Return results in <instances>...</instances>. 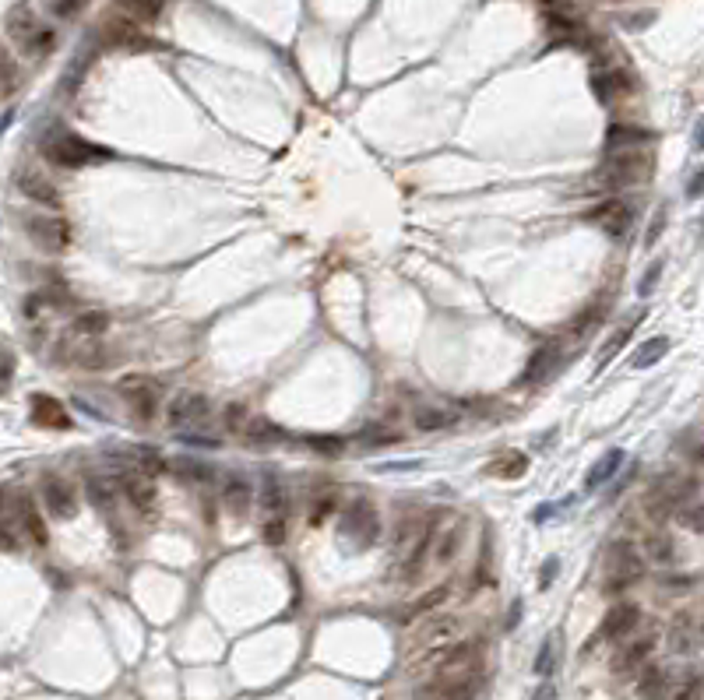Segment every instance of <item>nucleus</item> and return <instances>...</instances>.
<instances>
[{
    "label": "nucleus",
    "mask_w": 704,
    "mask_h": 700,
    "mask_svg": "<svg viewBox=\"0 0 704 700\" xmlns=\"http://www.w3.org/2000/svg\"><path fill=\"white\" fill-rule=\"evenodd\" d=\"M648 556L655 560V563H673V538L665 536V532H655V536H648Z\"/></svg>",
    "instance_id": "obj_43"
},
{
    "label": "nucleus",
    "mask_w": 704,
    "mask_h": 700,
    "mask_svg": "<svg viewBox=\"0 0 704 700\" xmlns=\"http://www.w3.org/2000/svg\"><path fill=\"white\" fill-rule=\"evenodd\" d=\"M11 120H14V110H7V113H4V117H0V134H4V130H7V127H11Z\"/></svg>",
    "instance_id": "obj_61"
},
{
    "label": "nucleus",
    "mask_w": 704,
    "mask_h": 700,
    "mask_svg": "<svg viewBox=\"0 0 704 700\" xmlns=\"http://www.w3.org/2000/svg\"><path fill=\"white\" fill-rule=\"evenodd\" d=\"M71 328L78 331V334H88V338H99L102 331L110 328V317H106L102 310H85V314L75 317V324H71Z\"/></svg>",
    "instance_id": "obj_31"
},
{
    "label": "nucleus",
    "mask_w": 704,
    "mask_h": 700,
    "mask_svg": "<svg viewBox=\"0 0 704 700\" xmlns=\"http://www.w3.org/2000/svg\"><path fill=\"white\" fill-rule=\"evenodd\" d=\"M180 440H183V444H191V447H218V440H215V437H208V433L201 437V433H194V430H183V433H180Z\"/></svg>",
    "instance_id": "obj_51"
},
{
    "label": "nucleus",
    "mask_w": 704,
    "mask_h": 700,
    "mask_svg": "<svg viewBox=\"0 0 704 700\" xmlns=\"http://www.w3.org/2000/svg\"><path fill=\"white\" fill-rule=\"evenodd\" d=\"M637 623H641V609L634 606V602H620V606H613L606 619H602V626H599V634L588 641V648H595L599 641H623V637H630L634 630H637Z\"/></svg>",
    "instance_id": "obj_11"
},
{
    "label": "nucleus",
    "mask_w": 704,
    "mask_h": 700,
    "mask_svg": "<svg viewBox=\"0 0 704 700\" xmlns=\"http://www.w3.org/2000/svg\"><path fill=\"white\" fill-rule=\"evenodd\" d=\"M102 40H106V46H124V49H152L156 46L152 40H145L141 29L127 18H110L106 29H102Z\"/></svg>",
    "instance_id": "obj_17"
},
{
    "label": "nucleus",
    "mask_w": 704,
    "mask_h": 700,
    "mask_svg": "<svg viewBox=\"0 0 704 700\" xmlns=\"http://www.w3.org/2000/svg\"><path fill=\"white\" fill-rule=\"evenodd\" d=\"M673 700H701V672H687V679L676 687Z\"/></svg>",
    "instance_id": "obj_47"
},
{
    "label": "nucleus",
    "mask_w": 704,
    "mask_h": 700,
    "mask_svg": "<svg viewBox=\"0 0 704 700\" xmlns=\"http://www.w3.org/2000/svg\"><path fill=\"white\" fill-rule=\"evenodd\" d=\"M479 655H483V641H461V644H448L441 648L437 655H430L426 665L437 672V676H448V672H461V669H472L479 665Z\"/></svg>",
    "instance_id": "obj_8"
},
{
    "label": "nucleus",
    "mask_w": 704,
    "mask_h": 700,
    "mask_svg": "<svg viewBox=\"0 0 704 700\" xmlns=\"http://www.w3.org/2000/svg\"><path fill=\"white\" fill-rule=\"evenodd\" d=\"M14 545H18V538L11 536V528H7V525H0V549H7V553H11Z\"/></svg>",
    "instance_id": "obj_60"
},
{
    "label": "nucleus",
    "mask_w": 704,
    "mask_h": 700,
    "mask_svg": "<svg viewBox=\"0 0 704 700\" xmlns=\"http://www.w3.org/2000/svg\"><path fill=\"white\" fill-rule=\"evenodd\" d=\"M433 536H437V528H433V525H426V528L415 536L413 549L405 553V560H402V567H398V577H402V580H415V577L423 574V567H426V553H430V545H433Z\"/></svg>",
    "instance_id": "obj_19"
},
{
    "label": "nucleus",
    "mask_w": 704,
    "mask_h": 700,
    "mask_svg": "<svg viewBox=\"0 0 704 700\" xmlns=\"http://www.w3.org/2000/svg\"><path fill=\"white\" fill-rule=\"evenodd\" d=\"M307 444H310V451L325 454V457H334V454L345 451V440H338V437H310Z\"/></svg>",
    "instance_id": "obj_48"
},
{
    "label": "nucleus",
    "mask_w": 704,
    "mask_h": 700,
    "mask_svg": "<svg viewBox=\"0 0 704 700\" xmlns=\"http://www.w3.org/2000/svg\"><path fill=\"white\" fill-rule=\"evenodd\" d=\"M29 409H32V422H36V426H46V430H67V426H71L67 409H64L57 398H49V394H32Z\"/></svg>",
    "instance_id": "obj_18"
},
{
    "label": "nucleus",
    "mask_w": 704,
    "mask_h": 700,
    "mask_svg": "<svg viewBox=\"0 0 704 700\" xmlns=\"http://www.w3.org/2000/svg\"><path fill=\"white\" fill-rule=\"evenodd\" d=\"M11 510H14V518L22 521V528H25V532L42 545V542H46V525H42V518L36 514L32 500H29V496H18V500L11 503Z\"/></svg>",
    "instance_id": "obj_25"
},
{
    "label": "nucleus",
    "mask_w": 704,
    "mask_h": 700,
    "mask_svg": "<svg viewBox=\"0 0 704 700\" xmlns=\"http://www.w3.org/2000/svg\"><path fill=\"white\" fill-rule=\"evenodd\" d=\"M40 496H42V503H46V510H49L53 518H60V521H71V518L78 514V496L71 490V483L60 479V475H53V472L42 475Z\"/></svg>",
    "instance_id": "obj_9"
},
{
    "label": "nucleus",
    "mask_w": 704,
    "mask_h": 700,
    "mask_svg": "<svg viewBox=\"0 0 704 700\" xmlns=\"http://www.w3.org/2000/svg\"><path fill=\"white\" fill-rule=\"evenodd\" d=\"M521 623V598H514V606H511V613H507V630H514Z\"/></svg>",
    "instance_id": "obj_59"
},
{
    "label": "nucleus",
    "mask_w": 704,
    "mask_h": 700,
    "mask_svg": "<svg viewBox=\"0 0 704 700\" xmlns=\"http://www.w3.org/2000/svg\"><path fill=\"white\" fill-rule=\"evenodd\" d=\"M525 468H529V457L514 451V454H507V457H500L497 465H494V475H500V479H521Z\"/></svg>",
    "instance_id": "obj_37"
},
{
    "label": "nucleus",
    "mask_w": 704,
    "mask_h": 700,
    "mask_svg": "<svg viewBox=\"0 0 704 700\" xmlns=\"http://www.w3.org/2000/svg\"><path fill=\"white\" fill-rule=\"evenodd\" d=\"M127 14H134L138 22H156L163 11V0H117Z\"/></svg>",
    "instance_id": "obj_35"
},
{
    "label": "nucleus",
    "mask_w": 704,
    "mask_h": 700,
    "mask_svg": "<svg viewBox=\"0 0 704 700\" xmlns=\"http://www.w3.org/2000/svg\"><path fill=\"white\" fill-rule=\"evenodd\" d=\"M557 571H560V560H557V556H549V560L542 563V571H539V588H542V591H546V588L553 584Z\"/></svg>",
    "instance_id": "obj_52"
},
{
    "label": "nucleus",
    "mask_w": 704,
    "mask_h": 700,
    "mask_svg": "<svg viewBox=\"0 0 704 700\" xmlns=\"http://www.w3.org/2000/svg\"><path fill=\"white\" fill-rule=\"evenodd\" d=\"M455 634H458V619L455 616L426 619V623L419 626V644L433 648V644H441V641H448V637H455Z\"/></svg>",
    "instance_id": "obj_26"
},
{
    "label": "nucleus",
    "mask_w": 704,
    "mask_h": 700,
    "mask_svg": "<svg viewBox=\"0 0 704 700\" xmlns=\"http://www.w3.org/2000/svg\"><path fill=\"white\" fill-rule=\"evenodd\" d=\"M261 503H264V510H268V514H282V510H286L282 490H279V483H275V475H272V472L264 475V493H261Z\"/></svg>",
    "instance_id": "obj_40"
},
{
    "label": "nucleus",
    "mask_w": 704,
    "mask_h": 700,
    "mask_svg": "<svg viewBox=\"0 0 704 700\" xmlns=\"http://www.w3.org/2000/svg\"><path fill=\"white\" fill-rule=\"evenodd\" d=\"M11 377H14V356H11V349H0V387H4Z\"/></svg>",
    "instance_id": "obj_53"
},
{
    "label": "nucleus",
    "mask_w": 704,
    "mask_h": 700,
    "mask_svg": "<svg viewBox=\"0 0 704 700\" xmlns=\"http://www.w3.org/2000/svg\"><path fill=\"white\" fill-rule=\"evenodd\" d=\"M208 419V398L198 391H180L173 402H169V422L176 430H187V426H198Z\"/></svg>",
    "instance_id": "obj_13"
},
{
    "label": "nucleus",
    "mask_w": 704,
    "mask_h": 700,
    "mask_svg": "<svg viewBox=\"0 0 704 700\" xmlns=\"http://www.w3.org/2000/svg\"><path fill=\"white\" fill-rule=\"evenodd\" d=\"M669 669L665 665H648L645 672H641V679H637V694L645 700H663L669 694Z\"/></svg>",
    "instance_id": "obj_24"
},
{
    "label": "nucleus",
    "mask_w": 704,
    "mask_h": 700,
    "mask_svg": "<svg viewBox=\"0 0 704 700\" xmlns=\"http://www.w3.org/2000/svg\"><path fill=\"white\" fill-rule=\"evenodd\" d=\"M665 352H669V338H665V334H655V338H648V341L637 345L630 367H634V370H648V367H655V363L663 359Z\"/></svg>",
    "instance_id": "obj_27"
},
{
    "label": "nucleus",
    "mask_w": 704,
    "mask_h": 700,
    "mask_svg": "<svg viewBox=\"0 0 704 700\" xmlns=\"http://www.w3.org/2000/svg\"><path fill=\"white\" fill-rule=\"evenodd\" d=\"M18 84V64H14V57L4 49V42H0V88H14Z\"/></svg>",
    "instance_id": "obj_46"
},
{
    "label": "nucleus",
    "mask_w": 704,
    "mask_h": 700,
    "mask_svg": "<svg viewBox=\"0 0 704 700\" xmlns=\"http://www.w3.org/2000/svg\"><path fill=\"white\" fill-rule=\"evenodd\" d=\"M42 155L53 165H60V169H78V165L113 159V152L106 145H95V141H88V137L75 134V130H64V127L42 137Z\"/></svg>",
    "instance_id": "obj_1"
},
{
    "label": "nucleus",
    "mask_w": 704,
    "mask_h": 700,
    "mask_svg": "<svg viewBox=\"0 0 704 700\" xmlns=\"http://www.w3.org/2000/svg\"><path fill=\"white\" fill-rule=\"evenodd\" d=\"M173 472L180 479H191V483H208L211 479V465H205V461H173Z\"/></svg>",
    "instance_id": "obj_39"
},
{
    "label": "nucleus",
    "mask_w": 704,
    "mask_h": 700,
    "mask_svg": "<svg viewBox=\"0 0 704 700\" xmlns=\"http://www.w3.org/2000/svg\"><path fill=\"white\" fill-rule=\"evenodd\" d=\"M82 4H85V0H57V4H53V11H57L60 18H71V14H75Z\"/></svg>",
    "instance_id": "obj_55"
},
{
    "label": "nucleus",
    "mask_w": 704,
    "mask_h": 700,
    "mask_svg": "<svg viewBox=\"0 0 704 700\" xmlns=\"http://www.w3.org/2000/svg\"><path fill=\"white\" fill-rule=\"evenodd\" d=\"M395 440H402V433H395L391 426H367L360 433V444H367V447H388Z\"/></svg>",
    "instance_id": "obj_38"
},
{
    "label": "nucleus",
    "mask_w": 704,
    "mask_h": 700,
    "mask_svg": "<svg viewBox=\"0 0 704 700\" xmlns=\"http://www.w3.org/2000/svg\"><path fill=\"white\" fill-rule=\"evenodd\" d=\"M663 229H665V211H659V218H655V226H648V236H645V244L652 247L659 236H663Z\"/></svg>",
    "instance_id": "obj_56"
},
{
    "label": "nucleus",
    "mask_w": 704,
    "mask_h": 700,
    "mask_svg": "<svg viewBox=\"0 0 704 700\" xmlns=\"http://www.w3.org/2000/svg\"><path fill=\"white\" fill-rule=\"evenodd\" d=\"M448 595H451V584H441V588H433L430 595H423V598H415L413 606H409V613L405 616H423V613H430V609H437V606H444L448 602Z\"/></svg>",
    "instance_id": "obj_32"
},
{
    "label": "nucleus",
    "mask_w": 704,
    "mask_h": 700,
    "mask_svg": "<svg viewBox=\"0 0 704 700\" xmlns=\"http://www.w3.org/2000/svg\"><path fill=\"white\" fill-rule=\"evenodd\" d=\"M536 676H542V679H549L553 676V669H557V634H549L546 641H542V648H539V655H536Z\"/></svg>",
    "instance_id": "obj_34"
},
{
    "label": "nucleus",
    "mask_w": 704,
    "mask_h": 700,
    "mask_svg": "<svg viewBox=\"0 0 704 700\" xmlns=\"http://www.w3.org/2000/svg\"><path fill=\"white\" fill-rule=\"evenodd\" d=\"M655 644H659V634L655 630H648V634H641V637H634V641H627L620 651H617V659H613V672L617 676H627V672H637L645 661L652 659V651H655Z\"/></svg>",
    "instance_id": "obj_12"
},
{
    "label": "nucleus",
    "mask_w": 704,
    "mask_h": 700,
    "mask_svg": "<svg viewBox=\"0 0 704 700\" xmlns=\"http://www.w3.org/2000/svg\"><path fill=\"white\" fill-rule=\"evenodd\" d=\"M592 92H595L602 102H613V95L623 92V78L620 75H595V78H592Z\"/></svg>",
    "instance_id": "obj_41"
},
{
    "label": "nucleus",
    "mask_w": 704,
    "mask_h": 700,
    "mask_svg": "<svg viewBox=\"0 0 704 700\" xmlns=\"http://www.w3.org/2000/svg\"><path fill=\"white\" fill-rule=\"evenodd\" d=\"M7 36L14 46H22V53H29V57H42L49 46H53V32L49 29H42L40 22H36V14L29 11V7H11L7 11Z\"/></svg>",
    "instance_id": "obj_3"
},
{
    "label": "nucleus",
    "mask_w": 704,
    "mask_h": 700,
    "mask_svg": "<svg viewBox=\"0 0 704 700\" xmlns=\"http://www.w3.org/2000/svg\"><path fill=\"white\" fill-rule=\"evenodd\" d=\"M645 577V560L630 542H617L606 556V595H617L623 588L637 584Z\"/></svg>",
    "instance_id": "obj_5"
},
{
    "label": "nucleus",
    "mask_w": 704,
    "mask_h": 700,
    "mask_svg": "<svg viewBox=\"0 0 704 700\" xmlns=\"http://www.w3.org/2000/svg\"><path fill=\"white\" fill-rule=\"evenodd\" d=\"M18 187H22V194H25V198H32V201H40V205H49V208L60 205L57 187H53L49 180L36 176V173H22V176H18Z\"/></svg>",
    "instance_id": "obj_23"
},
{
    "label": "nucleus",
    "mask_w": 704,
    "mask_h": 700,
    "mask_svg": "<svg viewBox=\"0 0 704 700\" xmlns=\"http://www.w3.org/2000/svg\"><path fill=\"white\" fill-rule=\"evenodd\" d=\"M120 398H124L127 405L141 415V419H152L156 409H159V384L148 380V377L130 373V377L120 380Z\"/></svg>",
    "instance_id": "obj_10"
},
{
    "label": "nucleus",
    "mask_w": 704,
    "mask_h": 700,
    "mask_svg": "<svg viewBox=\"0 0 704 700\" xmlns=\"http://www.w3.org/2000/svg\"><path fill=\"white\" fill-rule=\"evenodd\" d=\"M483 690V669H461V672H448L437 676L433 683H426L415 697L419 700H476V694Z\"/></svg>",
    "instance_id": "obj_4"
},
{
    "label": "nucleus",
    "mask_w": 704,
    "mask_h": 700,
    "mask_svg": "<svg viewBox=\"0 0 704 700\" xmlns=\"http://www.w3.org/2000/svg\"><path fill=\"white\" fill-rule=\"evenodd\" d=\"M652 141H655V134L645 130V127L613 124L610 127V134H606V152H610V155H613V152H630V148H645V145H652Z\"/></svg>",
    "instance_id": "obj_20"
},
{
    "label": "nucleus",
    "mask_w": 704,
    "mask_h": 700,
    "mask_svg": "<svg viewBox=\"0 0 704 700\" xmlns=\"http://www.w3.org/2000/svg\"><path fill=\"white\" fill-rule=\"evenodd\" d=\"M701 183H704V176L701 173H694V176H691V187H687V198H691V201L701 198Z\"/></svg>",
    "instance_id": "obj_57"
},
{
    "label": "nucleus",
    "mask_w": 704,
    "mask_h": 700,
    "mask_svg": "<svg viewBox=\"0 0 704 700\" xmlns=\"http://www.w3.org/2000/svg\"><path fill=\"white\" fill-rule=\"evenodd\" d=\"M261 536L268 545H282L286 536H290V525H286V514H272L268 521H264V528H261Z\"/></svg>",
    "instance_id": "obj_42"
},
{
    "label": "nucleus",
    "mask_w": 704,
    "mask_h": 700,
    "mask_svg": "<svg viewBox=\"0 0 704 700\" xmlns=\"http://www.w3.org/2000/svg\"><path fill=\"white\" fill-rule=\"evenodd\" d=\"M455 422V415L451 412H441V409H423V412H415V430H423V433H437V430H448Z\"/></svg>",
    "instance_id": "obj_33"
},
{
    "label": "nucleus",
    "mask_w": 704,
    "mask_h": 700,
    "mask_svg": "<svg viewBox=\"0 0 704 700\" xmlns=\"http://www.w3.org/2000/svg\"><path fill=\"white\" fill-rule=\"evenodd\" d=\"M247 437L254 440V444H257V440H261V444H268V440H282V430H279L275 422H268V419H254V422L247 426Z\"/></svg>",
    "instance_id": "obj_44"
},
{
    "label": "nucleus",
    "mask_w": 704,
    "mask_h": 700,
    "mask_svg": "<svg viewBox=\"0 0 704 700\" xmlns=\"http://www.w3.org/2000/svg\"><path fill=\"white\" fill-rule=\"evenodd\" d=\"M222 493H226V507H229L233 518H247L250 503H254V490H250V483L244 475H229Z\"/></svg>",
    "instance_id": "obj_21"
},
{
    "label": "nucleus",
    "mask_w": 704,
    "mask_h": 700,
    "mask_svg": "<svg viewBox=\"0 0 704 700\" xmlns=\"http://www.w3.org/2000/svg\"><path fill=\"white\" fill-rule=\"evenodd\" d=\"M673 651L676 655H694L698 651V630L687 626V619L676 623V630H673Z\"/></svg>",
    "instance_id": "obj_36"
},
{
    "label": "nucleus",
    "mask_w": 704,
    "mask_h": 700,
    "mask_svg": "<svg viewBox=\"0 0 704 700\" xmlns=\"http://www.w3.org/2000/svg\"><path fill=\"white\" fill-rule=\"evenodd\" d=\"M380 536V518H377V507H373L367 496H352L345 507H342V518H338V538L349 542L356 553L360 549H370Z\"/></svg>",
    "instance_id": "obj_2"
},
{
    "label": "nucleus",
    "mask_w": 704,
    "mask_h": 700,
    "mask_svg": "<svg viewBox=\"0 0 704 700\" xmlns=\"http://www.w3.org/2000/svg\"><path fill=\"white\" fill-rule=\"evenodd\" d=\"M332 507H334L332 493H325L321 500H317V507H310V525H321V521L332 514Z\"/></svg>",
    "instance_id": "obj_50"
},
{
    "label": "nucleus",
    "mask_w": 704,
    "mask_h": 700,
    "mask_svg": "<svg viewBox=\"0 0 704 700\" xmlns=\"http://www.w3.org/2000/svg\"><path fill=\"white\" fill-rule=\"evenodd\" d=\"M567 503H571V500H567ZM567 503H546V507H539L536 514H532V521H536V525H542V521H549V518H553V514H557L560 507H567Z\"/></svg>",
    "instance_id": "obj_54"
},
{
    "label": "nucleus",
    "mask_w": 704,
    "mask_h": 700,
    "mask_svg": "<svg viewBox=\"0 0 704 700\" xmlns=\"http://www.w3.org/2000/svg\"><path fill=\"white\" fill-rule=\"evenodd\" d=\"M117 486L124 490V496L138 507V510H152L156 507V483L145 472H120Z\"/></svg>",
    "instance_id": "obj_16"
},
{
    "label": "nucleus",
    "mask_w": 704,
    "mask_h": 700,
    "mask_svg": "<svg viewBox=\"0 0 704 700\" xmlns=\"http://www.w3.org/2000/svg\"><path fill=\"white\" fill-rule=\"evenodd\" d=\"M637 321H641V314H634V317H630V324H627V328H620L617 334H613V338H610V341H606V345H602V359H599V370H606V367L613 363V356H617L623 345L630 341V334H634V324H637Z\"/></svg>",
    "instance_id": "obj_30"
},
{
    "label": "nucleus",
    "mask_w": 704,
    "mask_h": 700,
    "mask_svg": "<svg viewBox=\"0 0 704 700\" xmlns=\"http://www.w3.org/2000/svg\"><path fill=\"white\" fill-rule=\"evenodd\" d=\"M529 700H557V687H553V683H542Z\"/></svg>",
    "instance_id": "obj_58"
},
{
    "label": "nucleus",
    "mask_w": 704,
    "mask_h": 700,
    "mask_svg": "<svg viewBox=\"0 0 704 700\" xmlns=\"http://www.w3.org/2000/svg\"><path fill=\"white\" fill-rule=\"evenodd\" d=\"M659 275H663V261H655V264L648 268V275L641 279V286H637V296H641V299H648V296H652V288L659 286Z\"/></svg>",
    "instance_id": "obj_49"
},
{
    "label": "nucleus",
    "mask_w": 704,
    "mask_h": 700,
    "mask_svg": "<svg viewBox=\"0 0 704 700\" xmlns=\"http://www.w3.org/2000/svg\"><path fill=\"white\" fill-rule=\"evenodd\" d=\"M22 226L32 236V244H40L49 253H60V250H67V244H71V226L60 215H25Z\"/></svg>",
    "instance_id": "obj_6"
},
{
    "label": "nucleus",
    "mask_w": 704,
    "mask_h": 700,
    "mask_svg": "<svg viewBox=\"0 0 704 700\" xmlns=\"http://www.w3.org/2000/svg\"><path fill=\"white\" fill-rule=\"evenodd\" d=\"M560 363H564V345L560 341H546V345H539L536 352H532V359H529V367H525V384H546L553 373L560 370Z\"/></svg>",
    "instance_id": "obj_14"
},
{
    "label": "nucleus",
    "mask_w": 704,
    "mask_h": 700,
    "mask_svg": "<svg viewBox=\"0 0 704 700\" xmlns=\"http://www.w3.org/2000/svg\"><path fill=\"white\" fill-rule=\"evenodd\" d=\"M676 518H680V525H687L691 532H701L704 528V510L698 500H691V503H683V507H676Z\"/></svg>",
    "instance_id": "obj_45"
},
{
    "label": "nucleus",
    "mask_w": 704,
    "mask_h": 700,
    "mask_svg": "<svg viewBox=\"0 0 704 700\" xmlns=\"http://www.w3.org/2000/svg\"><path fill=\"white\" fill-rule=\"evenodd\" d=\"M630 208L623 205V201H602L599 208H592L588 215H584V222H592V226H602L610 236H623L627 229H630Z\"/></svg>",
    "instance_id": "obj_15"
},
{
    "label": "nucleus",
    "mask_w": 704,
    "mask_h": 700,
    "mask_svg": "<svg viewBox=\"0 0 704 700\" xmlns=\"http://www.w3.org/2000/svg\"><path fill=\"white\" fill-rule=\"evenodd\" d=\"M648 176H652V163H648L645 155H620V159H606V165L599 169V180H602L610 191L645 183Z\"/></svg>",
    "instance_id": "obj_7"
},
{
    "label": "nucleus",
    "mask_w": 704,
    "mask_h": 700,
    "mask_svg": "<svg viewBox=\"0 0 704 700\" xmlns=\"http://www.w3.org/2000/svg\"><path fill=\"white\" fill-rule=\"evenodd\" d=\"M461 536H465V528H461V525H455V528H448L444 536L430 545V549L437 553V563H451V560H455L458 549H461Z\"/></svg>",
    "instance_id": "obj_29"
},
{
    "label": "nucleus",
    "mask_w": 704,
    "mask_h": 700,
    "mask_svg": "<svg viewBox=\"0 0 704 700\" xmlns=\"http://www.w3.org/2000/svg\"><path fill=\"white\" fill-rule=\"evenodd\" d=\"M88 500L102 510V514H110L113 510V500H117V479H102V475H88Z\"/></svg>",
    "instance_id": "obj_28"
},
{
    "label": "nucleus",
    "mask_w": 704,
    "mask_h": 700,
    "mask_svg": "<svg viewBox=\"0 0 704 700\" xmlns=\"http://www.w3.org/2000/svg\"><path fill=\"white\" fill-rule=\"evenodd\" d=\"M620 468H623V451L620 447H610V451L595 461V468L584 475V490H599V486H606V483H610Z\"/></svg>",
    "instance_id": "obj_22"
}]
</instances>
